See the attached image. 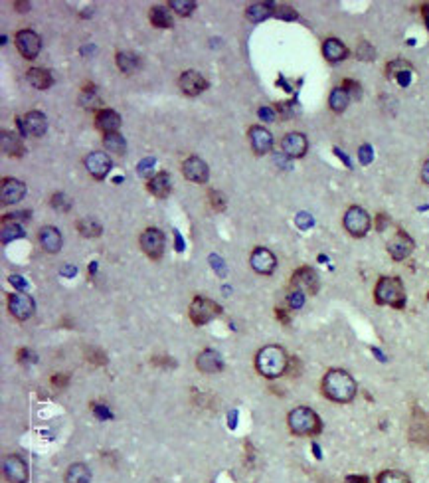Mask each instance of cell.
Returning a JSON list of instances; mask_svg holds the SVG:
<instances>
[{"label":"cell","mask_w":429,"mask_h":483,"mask_svg":"<svg viewBox=\"0 0 429 483\" xmlns=\"http://www.w3.org/2000/svg\"><path fill=\"white\" fill-rule=\"evenodd\" d=\"M321 388H323V395L328 400L341 402V404H346V402L355 400L356 390H358L356 381L350 377V372H346L342 368H330L323 377Z\"/></svg>","instance_id":"obj_1"},{"label":"cell","mask_w":429,"mask_h":483,"mask_svg":"<svg viewBox=\"0 0 429 483\" xmlns=\"http://www.w3.org/2000/svg\"><path fill=\"white\" fill-rule=\"evenodd\" d=\"M287 366H289V357L285 349L277 345H267L255 357V368L266 379H279L287 372Z\"/></svg>","instance_id":"obj_2"},{"label":"cell","mask_w":429,"mask_h":483,"mask_svg":"<svg viewBox=\"0 0 429 483\" xmlns=\"http://www.w3.org/2000/svg\"><path fill=\"white\" fill-rule=\"evenodd\" d=\"M374 301L394 309L406 307V287L398 276H382L374 287Z\"/></svg>","instance_id":"obj_3"},{"label":"cell","mask_w":429,"mask_h":483,"mask_svg":"<svg viewBox=\"0 0 429 483\" xmlns=\"http://www.w3.org/2000/svg\"><path fill=\"white\" fill-rule=\"evenodd\" d=\"M289 430L295 436H319L323 432V420L309 406H297L287 416Z\"/></svg>","instance_id":"obj_4"},{"label":"cell","mask_w":429,"mask_h":483,"mask_svg":"<svg viewBox=\"0 0 429 483\" xmlns=\"http://www.w3.org/2000/svg\"><path fill=\"white\" fill-rule=\"evenodd\" d=\"M408 439L417 448L429 446V414L421 406H412L410 426H408Z\"/></svg>","instance_id":"obj_5"},{"label":"cell","mask_w":429,"mask_h":483,"mask_svg":"<svg viewBox=\"0 0 429 483\" xmlns=\"http://www.w3.org/2000/svg\"><path fill=\"white\" fill-rule=\"evenodd\" d=\"M188 315H190V321L194 325L202 327V325H206L212 319H216L218 315H222V307L216 301L208 299V297H194Z\"/></svg>","instance_id":"obj_6"},{"label":"cell","mask_w":429,"mask_h":483,"mask_svg":"<svg viewBox=\"0 0 429 483\" xmlns=\"http://www.w3.org/2000/svg\"><path fill=\"white\" fill-rule=\"evenodd\" d=\"M344 228L355 238H364L370 230V216L362 206H350L344 214Z\"/></svg>","instance_id":"obj_7"},{"label":"cell","mask_w":429,"mask_h":483,"mask_svg":"<svg viewBox=\"0 0 429 483\" xmlns=\"http://www.w3.org/2000/svg\"><path fill=\"white\" fill-rule=\"evenodd\" d=\"M2 471L8 483H28V464L20 454H10L4 457Z\"/></svg>","instance_id":"obj_8"},{"label":"cell","mask_w":429,"mask_h":483,"mask_svg":"<svg viewBox=\"0 0 429 483\" xmlns=\"http://www.w3.org/2000/svg\"><path fill=\"white\" fill-rule=\"evenodd\" d=\"M141 248L150 260H161L164 254V234L159 228H147L141 234Z\"/></svg>","instance_id":"obj_9"},{"label":"cell","mask_w":429,"mask_h":483,"mask_svg":"<svg viewBox=\"0 0 429 483\" xmlns=\"http://www.w3.org/2000/svg\"><path fill=\"white\" fill-rule=\"evenodd\" d=\"M34 299L30 297L28 293H10L8 295V311L14 315L18 321H26L34 315Z\"/></svg>","instance_id":"obj_10"},{"label":"cell","mask_w":429,"mask_h":483,"mask_svg":"<svg viewBox=\"0 0 429 483\" xmlns=\"http://www.w3.org/2000/svg\"><path fill=\"white\" fill-rule=\"evenodd\" d=\"M16 48L26 59H34L42 50V40L34 30H20L16 34Z\"/></svg>","instance_id":"obj_11"},{"label":"cell","mask_w":429,"mask_h":483,"mask_svg":"<svg viewBox=\"0 0 429 483\" xmlns=\"http://www.w3.org/2000/svg\"><path fill=\"white\" fill-rule=\"evenodd\" d=\"M291 285H293V290H301V292L311 293V295H317L319 287H321L317 272L309 265H303V267L297 269L293 278H291Z\"/></svg>","instance_id":"obj_12"},{"label":"cell","mask_w":429,"mask_h":483,"mask_svg":"<svg viewBox=\"0 0 429 483\" xmlns=\"http://www.w3.org/2000/svg\"><path fill=\"white\" fill-rule=\"evenodd\" d=\"M414 248V240L410 238V234H406L403 230H398L396 236L388 242V252H390V256H392L396 262H403L406 258H410Z\"/></svg>","instance_id":"obj_13"},{"label":"cell","mask_w":429,"mask_h":483,"mask_svg":"<svg viewBox=\"0 0 429 483\" xmlns=\"http://www.w3.org/2000/svg\"><path fill=\"white\" fill-rule=\"evenodd\" d=\"M18 127L22 135H32V137H42L48 129V119L40 111H30L24 117L18 119Z\"/></svg>","instance_id":"obj_14"},{"label":"cell","mask_w":429,"mask_h":483,"mask_svg":"<svg viewBox=\"0 0 429 483\" xmlns=\"http://www.w3.org/2000/svg\"><path fill=\"white\" fill-rule=\"evenodd\" d=\"M281 149L287 157H291V159H301V157H305V153H307V149H309V141H307V137H305L303 133L293 131L283 137Z\"/></svg>","instance_id":"obj_15"},{"label":"cell","mask_w":429,"mask_h":483,"mask_svg":"<svg viewBox=\"0 0 429 483\" xmlns=\"http://www.w3.org/2000/svg\"><path fill=\"white\" fill-rule=\"evenodd\" d=\"M250 264L257 272V274H263V276H271L277 267V260L273 256V252L267 248H255L253 249L252 258H250Z\"/></svg>","instance_id":"obj_16"},{"label":"cell","mask_w":429,"mask_h":483,"mask_svg":"<svg viewBox=\"0 0 429 483\" xmlns=\"http://www.w3.org/2000/svg\"><path fill=\"white\" fill-rule=\"evenodd\" d=\"M111 167H113V162L109 159V155H105L101 151L89 153L86 157V169L89 171V175L95 176L97 180H101V178L109 175Z\"/></svg>","instance_id":"obj_17"},{"label":"cell","mask_w":429,"mask_h":483,"mask_svg":"<svg viewBox=\"0 0 429 483\" xmlns=\"http://www.w3.org/2000/svg\"><path fill=\"white\" fill-rule=\"evenodd\" d=\"M0 194H2V205H16V202H20L24 198L26 184L22 180H18V178H4Z\"/></svg>","instance_id":"obj_18"},{"label":"cell","mask_w":429,"mask_h":483,"mask_svg":"<svg viewBox=\"0 0 429 483\" xmlns=\"http://www.w3.org/2000/svg\"><path fill=\"white\" fill-rule=\"evenodd\" d=\"M196 366L200 372H206V375H216V372H222L223 361L220 357V352L212 351V349H204L196 357Z\"/></svg>","instance_id":"obj_19"},{"label":"cell","mask_w":429,"mask_h":483,"mask_svg":"<svg viewBox=\"0 0 429 483\" xmlns=\"http://www.w3.org/2000/svg\"><path fill=\"white\" fill-rule=\"evenodd\" d=\"M182 173H184V176L188 178V180H192V182H198V184H202V182H206L208 180V164L200 157H190V159H186L184 161V164H182Z\"/></svg>","instance_id":"obj_20"},{"label":"cell","mask_w":429,"mask_h":483,"mask_svg":"<svg viewBox=\"0 0 429 483\" xmlns=\"http://www.w3.org/2000/svg\"><path fill=\"white\" fill-rule=\"evenodd\" d=\"M208 88V82L200 75L198 72H194V70H190V72H184L182 75H180V89L186 93V95H190V97H196V95H200L204 89Z\"/></svg>","instance_id":"obj_21"},{"label":"cell","mask_w":429,"mask_h":483,"mask_svg":"<svg viewBox=\"0 0 429 483\" xmlns=\"http://www.w3.org/2000/svg\"><path fill=\"white\" fill-rule=\"evenodd\" d=\"M250 141H252L253 151H255L257 155H266V153L271 151V146H273V137H271V133L267 131V129H263V127H259V125H253L252 129H250Z\"/></svg>","instance_id":"obj_22"},{"label":"cell","mask_w":429,"mask_h":483,"mask_svg":"<svg viewBox=\"0 0 429 483\" xmlns=\"http://www.w3.org/2000/svg\"><path fill=\"white\" fill-rule=\"evenodd\" d=\"M388 77L396 79L401 88H408L412 82V66L403 59H396V61L388 64Z\"/></svg>","instance_id":"obj_23"},{"label":"cell","mask_w":429,"mask_h":483,"mask_svg":"<svg viewBox=\"0 0 429 483\" xmlns=\"http://www.w3.org/2000/svg\"><path fill=\"white\" fill-rule=\"evenodd\" d=\"M95 127L99 131H103L105 135L117 133V129L121 127V115H119L117 111H113V109H101L97 113V117H95Z\"/></svg>","instance_id":"obj_24"},{"label":"cell","mask_w":429,"mask_h":483,"mask_svg":"<svg viewBox=\"0 0 429 483\" xmlns=\"http://www.w3.org/2000/svg\"><path fill=\"white\" fill-rule=\"evenodd\" d=\"M40 244L48 254H58L61 249V234L54 226H44L40 230Z\"/></svg>","instance_id":"obj_25"},{"label":"cell","mask_w":429,"mask_h":483,"mask_svg":"<svg viewBox=\"0 0 429 483\" xmlns=\"http://www.w3.org/2000/svg\"><path fill=\"white\" fill-rule=\"evenodd\" d=\"M323 54H325V58L328 59V61L337 64V61L346 59V56H348V48L342 44L339 38H328V40H325V44H323Z\"/></svg>","instance_id":"obj_26"},{"label":"cell","mask_w":429,"mask_h":483,"mask_svg":"<svg viewBox=\"0 0 429 483\" xmlns=\"http://www.w3.org/2000/svg\"><path fill=\"white\" fill-rule=\"evenodd\" d=\"M2 151L10 157H22L24 155V143L20 135L12 131H2Z\"/></svg>","instance_id":"obj_27"},{"label":"cell","mask_w":429,"mask_h":483,"mask_svg":"<svg viewBox=\"0 0 429 483\" xmlns=\"http://www.w3.org/2000/svg\"><path fill=\"white\" fill-rule=\"evenodd\" d=\"M148 191L159 198H166L170 194V176L168 173H159L148 180Z\"/></svg>","instance_id":"obj_28"},{"label":"cell","mask_w":429,"mask_h":483,"mask_svg":"<svg viewBox=\"0 0 429 483\" xmlns=\"http://www.w3.org/2000/svg\"><path fill=\"white\" fill-rule=\"evenodd\" d=\"M26 79H28L30 86H34L36 89H48L52 84H54V77L48 70H42V68H32L26 73Z\"/></svg>","instance_id":"obj_29"},{"label":"cell","mask_w":429,"mask_h":483,"mask_svg":"<svg viewBox=\"0 0 429 483\" xmlns=\"http://www.w3.org/2000/svg\"><path fill=\"white\" fill-rule=\"evenodd\" d=\"M348 103H350V95H348V91L342 88V86L341 88H335L332 91H330L328 105H330V109H332L335 113H342V111H346Z\"/></svg>","instance_id":"obj_30"},{"label":"cell","mask_w":429,"mask_h":483,"mask_svg":"<svg viewBox=\"0 0 429 483\" xmlns=\"http://www.w3.org/2000/svg\"><path fill=\"white\" fill-rule=\"evenodd\" d=\"M91 471L86 464H72L66 471V483H89Z\"/></svg>","instance_id":"obj_31"},{"label":"cell","mask_w":429,"mask_h":483,"mask_svg":"<svg viewBox=\"0 0 429 483\" xmlns=\"http://www.w3.org/2000/svg\"><path fill=\"white\" fill-rule=\"evenodd\" d=\"M275 15V6L269 4V2H257V4H252L248 8V18L252 22H263L266 18Z\"/></svg>","instance_id":"obj_32"},{"label":"cell","mask_w":429,"mask_h":483,"mask_svg":"<svg viewBox=\"0 0 429 483\" xmlns=\"http://www.w3.org/2000/svg\"><path fill=\"white\" fill-rule=\"evenodd\" d=\"M103 145L107 151L115 153V155H125L127 151V141L123 139L121 133H109L103 137Z\"/></svg>","instance_id":"obj_33"},{"label":"cell","mask_w":429,"mask_h":483,"mask_svg":"<svg viewBox=\"0 0 429 483\" xmlns=\"http://www.w3.org/2000/svg\"><path fill=\"white\" fill-rule=\"evenodd\" d=\"M150 22L159 28H170L172 16L168 12V8H164V6H152L150 8Z\"/></svg>","instance_id":"obj_34"},{"label":"cell","mask_w":429,"mask_h":483,"mask_svg":"<svg viewBox=\"0 0 429 483\" xmlns=\"http://www.w3.org/2000/svg\"><path fill=\"white\" fill-rule=\"evenodd\" d=\"M77 230L83 238H97V236H101L103 228L95 218H81L77 222Z\"/></svg>","instance_id":"obj_35"},{"label":"cell","mask_w":429,"mask_h":483,"mask_svg":"<svg viewBox=\"0 0 429 483\" xmlns=\"http://www.w3.org/2000/svg\"><path fill=\"white\" fill-rule=\"evenodd\" d=\"M117 66L121 72L125 73H133L139 66H141V59L137 54H131V52H119L117 54Z\"/></svg>","instance_id":"obj_36"},{"label":"cell","mask_w":429,"mask_h":483,"mask_svg":"<svg viewBox=\"0 0 429 483\" xmlns=\"http://www.w3.org/2000/svg\"><path fill=\"white\" fill-rule=\"evenodd\" d=\"M376 483H412L410 475L398 469H384L376 475Z\"/></svg>","instance_id":"obj_37"},{"label":"cell","mask_w":429,"mask_h":483,"mask_svg":"<svg viewBox=\"0 0 429 483\" xmlns=\"http://www.w3.org/2000/svg\"><path fill=\"white\" fill-rule=\"evenodd\" d=\"M26 236V232L22 230V226H18L16 222H4V226H2V242L4 244H8V242H12V240H16V238H24Z\"/></svg>","instance_id":"obj_38"},{"label":"cell","mask_w":429,"mask_h":483,"mask_svg":"<svg viewBox=\"0 0 429 483\" xmlns=\"http://www.w3.org/2000/svg\"><path fill=\"white\" fill-rule=\"evenodd\" d=\"M170 8L180 16H190L196 10V2L192 0H170Z\"/></svg>","instance_id":"obj_39"},{"label":"cell","mask_w":429,"mask_h":483,"mask_svg":"<svg viewBox=\"0 0 429 483\" xmlns=\"http://www.w3.org/2000/svg\"><path fill=\"white\" fill-rule=\"evenodd\" d=\"M303 303H305V292L293 290V292L287 295V305H289V309H301Z\"/></svg>","instance_id":"obj_40"},{"label":"cell","mask_w":429,"mask_h":483,"mask_svg":"<svg viewBox=\"0 0 429 483\" xmlns=\"http://www.w3.org/2000/svg\"><path fill=\"white\" fill-rule=\"evenodd\" d=\"M88 361L89 363H93L95 366H105L107 365V354H105L101 349H88Z\"/></svg>","instance_id":"obj_41"},{"label":"cell","mask_w":429,"mask_h":483,"mask_svg":"<svg viewBox=\"0 0 429 483\" xmlns=\"http://www.w3.org/2000/svg\"><path fill=\"white\" fill-rule=\"evenodd\" d=\"M210 202H212V208L216 212H223L226 210V198H223L222 192L210 191Z\"/></svg>","instance_id":"obj_42"},{"label":"cell","mask_w":429,"mask_h":483,"mask_svg":"<svg viewBox=\"0 0 429 483\" xmlns=\"http://www.w3.org/2000/svg\"><path fill=\"white\" fill-rule=\"evenodd\" d=\"M152 365L161 366V368H177V361L172 357L159 354V357H152Z\"/></svg>","instance_id":"obj_43"},{"label":"cell","mask_w":429,"mask_h":483,"mask_svg":"<svg viewBox=\"0 0 429 483\" xmlns=\"http://www.w3.org/2000/svg\"><path fill=\"white\" fill-rule=\"evenodd\" d=\"M356 54H358V58L360 59H372L376 52H374V48H372L366 40H362L360 46H358V50H356Z\"/></svg>","instance_id":"obj_44"},{"label":"cell","mask_w":429,"mask_h":483,"mask_svg":"<svg viewBox=\"0 0 429 483\" xmlns=\"http://www.w3.org/2000/svg\"><path fill=\"white\" fill-rule=\"evenodd\" d=\"M152 167H154V159L152 157H147L143 161L139 162V175L147 176V178H152Z\"/></svg>","instance_id":"obj_45"},{"label":"cell","mask_w":429,"mask_h":483,"mask_svg":"<svg viewBox=\"0 0 429 483\" xmlns=\"http://www.w3.org/2000/svg\"><path fill=\"white\" fill-rule=\"evenodd\" d=\"M295 224L301 230H309L312 226V216L309 212H299L295 218Z\"/></svg>","instance_id":"obj_46"},{"label":"cell","mask_w":429,"mask_h":483,"mask_svg":"<svg viewBox=\"0 0 429 483\" xmlns=\"http://www.w3.org/2000/svg\"><path fill=\"white\" fill-rule=\"evenodd\" d=\"M275 16H279V18H283V20H295L297 12H295V8H291V6L283 4V6H277Z\"/></svg>","instance_id":"obj_47"},{"label":"cell","mask_w":429,"mask_h":483,"mask_svg":"<svg viewBox=\"0 0 429 483\" xmlns=\"http://www.w3.org/2000/svg\"><path fill=\"white\" fill-rule=\"evenodd\" d=\"M52 206L58 208V210H70V206L72 205H70V200L66 198V194L59 192V194H54V196H52Z\"/></svg>","instance_id":"obj_48"},{"label":"cell","mask_w":429,"mask_h":483,"mask_svg":"<svg viewBox=\"0 0 429 483\" xmlns=\"http://www.w3.org/2000/svg\"><path fill=\"white\" fill-rule=\"evenodd\" d=\"M52 384H54L56 388H68V386H70V375H66V372L54 375V377H52Z\"/></svg>","instance_id":"obj_49"},{"label":"cell","mask_w":429,"mask_h":483,"mask_svg":"<svg viewBox=\"0 0 429 483\" xmlns=\"http://www.w3.org/2000/svg\"><path fill=\"white\" fill-rule=\"evenodd\" d=\"M358 157H360V162H362V164H368V162H372V159H374V151H372V146L370 145L360 146Z\"/></svg>","instance_id":"obj_50"},{"label":"cell","mask_w":429,"mask_h":483,"mask_svg":"<svg viewBox=\"0 0 429 483\" xmlns=\"http://www.w3.org/2000/svg\"><path fill=\"white\" fill-rule=\"evenodd\" d=\"M342 88L348 91V95L352 93L355 97H360V93H362V91H360V84L355 82V79H344V82H342Z\"/></svg>","instance_id":"obj_51"},{"label":"cell","mask_w":429,"mask_h":483,"mask_svg":"<svg viewBox=\"0 0 429 483\" xmlns=\"http://www.w3.org/2000/svg\"><path fill=\"white\" fill-rule=\"evenodd\" d=\"M210 264H212V267L218 272V276H222V278L226 276V265H223L220 256H214V254H212V256H210Z\"/></svg>","instance_id":"obj_52"},{"label":"cell","mask_w":429,"mask_h":483,"mask_svg":"<svg viewBox=\"0 0 429 483\" xmlns=\"http://www.w3.org/2000/svg\"><path fill=\"white\" fill-rule=\"evenodd\" d=\"M18 361H20V363H34L36 357H34L28 349H20V351H18Z\"/></svg>","instance_id":"obj_53"},{"label":"cell","mask_w":429,"mask_h":483,"mask_svg":"<svg viewBox=\"0 0 429 483\" xmlns=\"http://www.w3.org/2000/svg\"><path fill=\"white\" fill-rule=\"evenodd\" d=\"M257 113H259V117L263 119V121H275V111L271 107H261Z\"/></svg>","instance_id":"obj_54"},{"label":"cell","mask_w":429,"mask_h":483,"mask_svg":"<svg viewBox=\"0 0 429 483\" xmlns=\"http://www.w3.org/2000/svg\"><path fill=\"white\" fill-rule=\"evenodd\" d=\"M8 281L14 285L16 290H26V281L22 279V276H10V278H8Z\"/></svg>","instance_id":"obj_55"},{"label":"cell","mask_w":429,"mask_h":483,"mask_svg":"<svg viewBox=\"0 0 429 483\" xmlns=\"http://www.w3.org/2000/svg\"><path fill=\"white\" fill-rule=\"evenodd\" d=\"M30 212H14L10 216H4V222H16V220H28Z\"/></svg>","instance_id":"obj_56"},{"label":"cell","mask_w":429,"mask_h":483,"mask_svg":"<svg viewBox=\"0 0 429 483\" xmlns=\"http://www.w3.org/2000/svg\"><path fill=\"white\" fill-rule=\"evenodd\" d=\"M346 483H370V480L366 475H348Z\"/></svg>","instance_id":"obj_57"},{"label":"cell","mask_w":429,"mask_h":483,"mask_svg":"<svg viewBox=\"0 0 429 483\" xmlns=\"http://www.w3.org/2000/svg\"><path fill=\"white\" fill-rule=\"evenodd\" d=\"M275 313H277V319H279L283 325H289V315H287V311H285V309L277 307V311H275Z\"/></svg>","instance_id":"obj_58"},{"label":"cell","mask_w":429,"mask_h":483,"mask_svg":"<svg viewBox=\"0 0 429 483\" xmlns=\"http://www.w3.org/2000/svg\"><path fill=\"white\" fill-rule=\"evenodd\" d=\"M421 180H423L426 184H429V159L423 162V167H421Z\"/></svg>","instance_id":"obj_59"},{"label":"cell","mask_w":429,"mask_h":483,"mask_svg":"<svg viewBox=\"0 0 429 483\" xmlns=\"http://www.w3.org/2000/svg\"><path fill=\"white\" fill-rule=\"evenodd\" d=\"M386 222H388V216H386V214H378V218H376V228H378L380 232L384 230Z\"/></svg>","instance_id":"obj_60"},{"label":"cell","mask_w":429,"mask_h":483,"mask_svg":"<svg viewBox=\"0 0 429 483\" xmlns=\"http://www.w3.org/2000/svg\"><path fill=\"white\" fill-rule=\"evenodd\" d=\"M174 238H177V249L178 252H182V249H184V240H182V236H180L178 230H174Z\"/></svg>","instance_id":"obj_61"},{"label":"cell","mask_w":429,"mask_h":483,"mask_svg":"<svg viewBox=\"0 0 429 483\" xmlns=\"http://www.w3.org/2000/svg\"><path fill=\"white\" fill-rule=\"evenodd\" d=\"M421 15L426 18V26H428L429 30V4H423V6H421Z\"/></svg>","instance_id":"obj_62"},{"label":"cell","mask_w":429,"mask_h":483,"mask_svg":"<svg viewBox=\"0 0 429 483\" xmlns=\"http://www.w3.org/2000/svg\"><path fill=\"white\" fill-rule=\"evenodd\" d=\"M75 272H77V269H75L74 265H66V267H63V276H75Z\"/></svg>","instance_id":"obj_63"},{"label":"cell","mask_w":429,"mask_h":483,"mask_svg":"<svg viewBox=\"0 0 429 483\" xmlns=\"http://www.w3.org/2000/svg\"><path fill=\"white\" fill-rule=\"evenodd\" d=\"M95 412L101 416V418H105V416H109V412H107V408H95Z\"/></svg>","instance_id":"obj_64"}]
</instances>
